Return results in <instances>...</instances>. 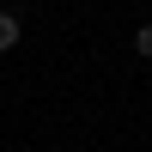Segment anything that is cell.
Returning a JSON list of instances; mask_svg holds the SVG:
<instances>
[{
	"label": "cell",
	"mask_w": 152,
	"mask_h": 152,
	"mask_svg": "<svg viewBox=\"0 0 152 152\" xmlns=\"http://www.w3.org/2000/svg\"><path fill=\"white\" fill-rule=\"evenodd\" d=\"M24 43V24H18V12H0V55L6 49H18Z\"/></svg>",
	"instance_id": "6da1fadb"
},
{
	"label": "cell",
	"mask_w": 152,
	"mask_h": 152,
	"mask_svg": "<svg viewBox=\"0 0 152 152\" xmlns=\"http://www.w3.org/2000/svg\"><path fill=\"white\" fill-rule=\"evenodd\" d=\"M134 55L152 61V24H140V31H134Z\"/></svg>",
	"instance_id": "7a4b0ae2"
}]
</instances>
